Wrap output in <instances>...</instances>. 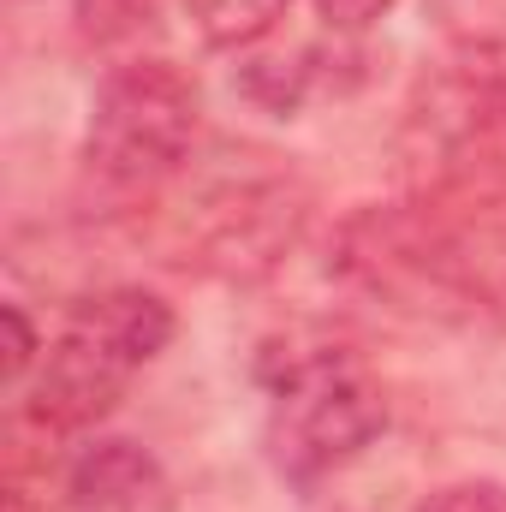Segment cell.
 I'll list each match as a JSON object with an SVG mask.
<instances>
[{
	"instance_id": "6",
	"label": "cell",
	"mask_w": 506,
	"mask_h": 512,
	"mask_svg": "<svg viewBox=\"0 0 506 512\" xmlns=\"http://www.w3.org/2000/svg\"><path fill=\"white\" fill-rule=\"evenodd\" d=\"M66 495L78 512H143L167 495L155 453H143L126 435H96L66 471Z\"/></svg>"
},
{
	"instance_id": "8",
	"label": "cell",
	"mask_w": 506,
	"mask_h": 512,
	"mask_svg": "<svg viewBox=\"0 0 506 512\" xmlns=\"http://www.w3.org/2000/svg\"><path fill=\"white\" fill-rule=\"evenodd\" d=\"M72 24L84 48H120L155 24V0H72Z\"/></svg>"
},
{
	"instance_id": "3",
	"label": "cell",
	"mask_w": 506,
	"mask_h": 512,
	"mask_svg": "<svg viewBox=\"0 0 506 512\" xmlns=\"http://www.w3.org/2000/svg\"><path fill=\"white\" fill-rule=\"evenodd\" d=\"M203 90L185 66L149 54L120 60L96 84L84 131V185L102 203H137L161 191L197 149Z\"/></svg>"
},
{
	"instance_id": "11",
	"label": "cell",
	"mask_w": 506,
	"mask_h": 512,
	"mask_svg": "<svg viewBox=\"0 0 506 512\" xmlns=\"http://www.w3.org/2000/svg\"><path fill=\"white\" fill-rule=\"evenodd\" d=\"M316 12H322V24H328L334 36H358L370 18L387 12V0H316Z\"/></svg>"
},
{
	"instance_id": "4",
	"label": "cell",
	"mask_w": 506,
	"mask_h": 512,
	"mask_svg": "<svg viewBox=\"0 0 506 512\" xmlns=\"http://www.w3.org/2000/svg\"><path fill=\"white\" fill-rule=\"evenodd\" d=\"M340 268L411 316H453L471 304V274L459 251L435 233V221L405 209H370L346 227Z\"/></svg>"
},
{
	"instance_id": "12",
	"label": "cell",
	"mask_w": 506,
	"mask_h": 512,
	"mask_svg": "<svg viewBox=\"0 0 506 512\" xmlns=\"http://www.w3.org/2000/svg\"><path fill=\"white\" fill-rule=\"evenodd\" d=\"M6 512H48V507H36V495L12 477V489H6Z\"/></svg>"
},
{
	"instance_id": "2",
	"label": "cell",
	"mask_w": 506,
	"mask_h": 512,
	"mask_svg": "<svg viewBox=\"0 0 506 512\" xmlns=\"http://www.w3.org/2000/svg\"><path fill=\"white\" fill-rule=\"evenodd\" d=\"M167 340H173V304L161 292L108 286L84 298L42 352L24 393V417L54 441L90 435L126 399V387L167 352Z\"/></svg>"
},
{
	"instance_id": "9",
	"label": "cell",
	"mask_w": 506,
	"mask_h": 512,
	"mask_svg": "<svg viewBox=\"0 0 506 512\" xmlns=\"http://www.w3.org/2000/svg\"><path fill=\"white\" fill-rule=\"evenodd\" d=\"M0 328H6V387H24L36 376V364H42V340H36V328H30V316H24V304H0Z\"/></svg>"
},
{
	"instance_id": "10",
	"label": "cell",
	"mask_w": 506,
	"mask_h": 512,
	"mask_svg": "<svg viewBox=\"0 0 506 512\" xmlns=\"http://www.w3.org/2000/svg\"><path fill=\"white\" fill-rule=\"evenodd\" d=\"M417 512H506V483L495 477H465V483H441L429 489Z\"/></svg>"
},
{
	"instance_id": "7",
	"label": "cell",
	"mask_w": 506,
	"mask_h": 512,
	"mask_svg": "<svg viewBox=\"0 0 506 512\" xmlns=\"http://www.w3.org/2000/svg\"><path fill=\"white\" fill-rule=\"evenodd\" d=\"M179 6H185L191 30H197L209 48L245 54V48H256V42L286 18L292 0H179Z\"/></svg>"
},
{
	"instance_id": "1",
	"label": "cell",
	"mask_w": 506,
	"mask_h": 512,
	"mask_svg": "<svg viewBox=\"0 0 506 512\" xmlns=\"http://www.w3.org/2000/svg\"><path fill=\"white\" fill-rule=\"evenodd\" d=\"M262 376V441L274 471L292 489H316L322 477L346 471L381 429L387 393L376 370L334 340H274L256 364Z\"/></svg>"
},
{
	"instance_id": "5",
	"label": "cell",
	"mask_w": 506,
	"mask_h": 512,
	"mask_svg": "<svg viewBox=\"0 0 506 512\" xmlns=\"http://www.w3.org/2000/svg\"><path fill=\"white\" fill-rule=\"evenodd\" d=\"M411 131L423 155L447 173L489 167L506 149V42H465L423 78L411 102Z\"/></svg>"
}]
</instances>
